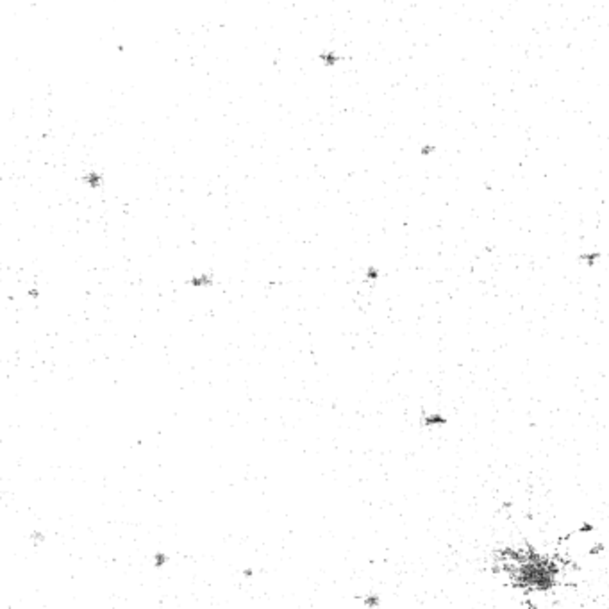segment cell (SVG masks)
I'll return each mask as SVG.
<instances>
[{
	"label": "cell",
	"instance_id": "6da1fadb",
	"mask_svg": "<svg viewBox=\"0 0 609 609\" xmlns=\"http://www.w3.org/2000/svg\"><path fill=\"white\" fill-rule=\"evenodd\" d=\"M191 284L193 286L211 284V275H200V277H193V279H191Z\"/></svg>",
	"mask_w": 609,
	"mask_h": 609
},
{
	"label": "cell",
	"instance_id": "7a4b0ae2",
	"mask_svg": "<svg viewBox=\"0 0 609 609\" xmlns=\"http://www.w3.org/2000/svg\"><path fill=\"white\" fill-rule=\"evenodd\" d=\"M164 561H166V558H164V556H161V554H159L158 558H156V563H158V566H161L163 563H164Z\"/></svg>",
	"mask_w": 609,
	"mask_h": 609
}]
</instances>
